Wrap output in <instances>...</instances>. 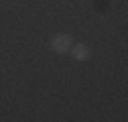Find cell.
Masks as SVG:
<instances>
[{"label":"cell","instance_id":"6da1fadb","mask_svg":"<svg viewBox=\"0 0 128 122\" xmlns=\"http://www.w3.org/2000/svg\"><path fill=\"white\" fill-rule=\"evenodd\" d=\"M51 47H53L57 53H65L67 49H71V37H69V35H59V37H55L53 43H51Z\"/></svg>","mask_w":128,"mask_h":122},{"label":"cell","instance_id":"7a4b0ae2","mask_svg":"<svg viewBox=\"0 0 128 122\" xmlns=\"http://www.w3.org/2000/svg\"><path fill=\"white\" fill-rule=\"evenodd\" d=\"M73 57L77 61H84V59H90V49L86 45H75L73 47Z\"/></svg>","mask_w":128,"mask_h":122}]
</instances>
